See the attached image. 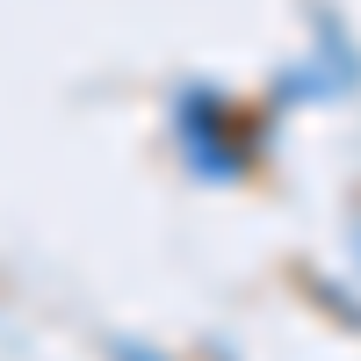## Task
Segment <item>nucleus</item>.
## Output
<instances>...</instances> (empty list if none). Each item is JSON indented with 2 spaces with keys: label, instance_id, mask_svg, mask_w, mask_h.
<instances>
[{
  "label": "nucleus",
  "instance_id": "nucleus-1",
  "mask_svg": "<svg viewBox=\"0 0 361 361\" xmlns=\"http://www.w3.org/2000/svg\"><path fill=\"white\" fill-rule=\"evenodd\" d=\"M116 361H159L152 347H137V340H123V347H116Z\"/></svg>",
  "mask_w": 361,
  "mask_h": 361
}]
</instances>
